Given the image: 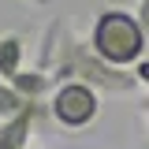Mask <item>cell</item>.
<instances>
[{"mask_svg":"<svg viewBox=\"0 0 149 149\" xmlns=\"http://www.w3.org/2000/svg\"><path fill=\"white\" fill-rule=\"evenodd\" d=\"M30 149H41V146H30Z\"/></svg>","mask_w":149,"mask_h":149,"instance_id":"11","label":"cell"},{"mask_svg":"<svg viewBox=\"0 0 149 149\" xmlns=\"http://www.w3.org/2000/svg\"><path fill=\"white\" fill-rule=\"evenodd\" d=\"M19 4H30V8H49L52 0H19Z\"/></svg>","mask_w":149,"mask_h":149,"instance_id":"10","label":"cell"},{"mask_svg":"<svg viewBox=\"0 0 149 149\" xmlns=\"http://www.w3.org/2000/svg\"><path fill=\"white\" fill-rule=\"evenodd\" d=\"M49 116L56 127L63 130H86L101 116V90H93L86 82H56L52 97L45 101Z\"/></svg>","mask_w":149,"mask_h":149,"instance_id":"3","label":"cell"},{"mask_svg":"<svg viewBox=\"0 0 149 149\" xmlns=\"http://www.w3.org/2000/svg\"><path fill=\"white\" fill-rule=\"evenodd\" d=\"M37 67L52 74V82H86L101 93H134L142 82L138 74L127 71V67H112L108 60L93 52L90 37H78L63 22V19H52L49 30L41 37V49H37Z\"/></svg>","mask_w":149,"mask_h":149,"instance_id":"1","label":"cell"},{"mask_svg":"<svg viewBox=\"0 0 149 149\" xmlns=\"http://www.w3.org/2000/svg\"><path fill=\"white\" fill-rule=\"evenodd\" d=\"M45 108H49V104L30 101L22 112L0 119V149H30L34 146V142H30V138H34V127H37V119L45 116Z\"/></svg>","mask_w":149,"mask_h":149,"instance_id":"4","label":"cell"},{"mask_svg":"<svg viewBox=\"0 0 149 149\" xmlns=\"http://www.w3.org/2000/svg\"><path fill=\"white\" fill-rule=\"evenodd\" d=\"M19 71H26V37L19 30L0 34V78H15Z\"/></svg>","mask_w":149,"mask_h":149,"instance_id":"5","label":"cell"},{"mask_svg":"<svg viewBox=\"0 0 149 149\" xmlns=\"http://www.w3.org/2000/svg\"><path fill=\"white\" fill-rule=\"evenodd\" d=\"M134 15H138V22H142V30L149 34V0H138V8H134Z\"/></svg>","mask_w":149,"mask_h":149,"instance_id":"8","label":"cell"},{"mask_svg":"<svg viewBox=\"0 0 149 149\" xmlns=\"http://www.w3.org/2000/svg\"><path fill=\"white\" fill-rule=\"evenodd\" d=\"M90 45L101 60H108L112 67H138L146 60L149 34L142 30V22L134 11L123 8H101L90 26Z\"/></svg>","mask_w":149,"mask_h":149,"instance_id":"2","label":"cell"},{"mask_svg":"<svg viewBox=\"0 0 149 149\" xmlns=\"http://www.w3.org/2000/svg\"><path fill=\"white\" fill-rule=\"evenodd\" d=\"M11 86H15L26 101H49L52 97V90H56V82H52V74L49 71H41V67H26V71H19L15 78H11Z\"/></svg>","mask_w":149,"mask_h":149,"instance_id":"6","label":"cell"},{"mask_svg":"<svg viewBox=\"0 0 149 149\" xmlns=\"http://www.w3.org/2000/svg\"><path fill=\"white\" fill-rule=\"evenodd\" d=\"M26 104H30V101H26V97H22V93H19L8 78H0V119H8V116L22 112Z\"/></svg>","mask_w":149,"mask_h":149,"instance_id":"7","label":"cell"},{"mask_svg":"<svg viewBox=\"0 0 149 149\" xmlns=\"http://www.w3.org/2000/svg\"><path fill=\"white\" fill-rule=\"evenodd\" d=\"M134 74H138V82H142V86L149 90V60H142V63L134 67Z\"/></svg>","mask_w":149,"mask_h":149,"instance_id":"9","label":"cell"}]
</instances>
